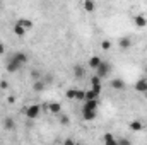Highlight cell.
Wrapping results in <instances>:
<instances>
[{
	"instance_id": "obj_7",
	"label": "cell",
	"mask_w": 147,
	"mask_h": 145,
	"mask_svg": "<svg viewBox=\"0 0 147 145\" xmlns=\"http://www.w3.org/2000/svg\"><path fill=\"white\" fill-rule=\"evenodd\" d=\"M135 91L142 92V94H147V79H139L135 82Z\"/></svg>"
},
{
	"instance_id": "obj_23",
	"label": "cell",
	"mask_w": 147,
	"mask_h": 145,
	"mask_svg": "<svg viewBox=\"0 0 147 145\" xmlns=\"http://www.w3.org/2000/svg\"><path fill=\"white\" fill-rule=\"evenodd\" d=\"M39 75H41V73H39V70H36V68H34V70H31V79H33V82L41 80V79H39Z\"/></svg>"
},
{
	"instance_id": "obj_18",
	"label": "cell",
	"mask_w": 147,
	"mask_h": 145,
	"mask_svg": "<svg viewBox=\"0 0 147 145\" xmlns=\"http://www.w3.org/2000/svg\"><path fill=\"white\" fill-rule=\"evenodd\" d=\"M118 46H120L121 50H127V48H130V46H132V41H130V38H120V41H118Z\"/></svg>"
},
{
	"instance_id": "obj_29",
	"label": "cell",
	"mask_w": 147,
	"mask_h": 145,
	"mask_svg": "<svg viewBox=\"0 0 147 145\" xmlns=\"http://www.w3.org/2000/svg\"><path fill=\"white\" fill-rule=\"evenodd\" d=\"M0 55H5V44L0 41Z\"/></svg>"
},
{
	"instance_id": "obj_15",
	"label": "cell",
	"mask_w": 147,
	"mask_h": 145,
	"mask_svg": "<svg viewBox=\"0 0 147 145\" xmlns=\"http://www.w3.org/2000/svg\"><path fill=\"white\" fill-rule=\"evenodd\" d=\"M84 75H86V68L82 65H75L74 67V77L75 79H84Z\"/></svg>"
},
{
	"instance_id": "obj_13",
	"label": "cell",
	"mask_w": 147,
	"mask_h": 145,
	"mask_svg": "<svg viewBox=\"0 0 147 145\" xmlns=\"http://www.w3.org/2000/svg\"><path fill=\"white\" fill-rule=\"evenodd\" d=\"M2 126H3V130H14L16 128V121L12 118H3L2 119Z\"/></svg>"
},
{
	"instance_id": "obj_11",
	"label": "cell",
	"mask_w": 147,
	"mask_h": 145,
	"mask_svg": "<svg viewBox=\"0 0 147 145\" xmlns=\"http://www.w3.org/2000/svg\"><path fill=\"white\" fill-rule=\"evenodd\" d=\"M103 142H105V145H118V138H115L113 133H105Z\"/></svg>"
},
{
	"instance_id": "obj_3",
	"label": "cell",
	"mask_w": 147,
	"mask_h": 145,
	"mask_svg": "<svg viewBox=\"0 0 147 145\" xmlns=\"http://www.w3.org/2000/svg\"><path fill=\"white\" fill-rule=\"evenodd\" d=\"M5 68H7V72L9 73H14V72H17V70H21L22 67H21L12 56H9V60H7V63H5Z\"/></svg>"
},
{
	"instance_id": "obj_10",
	"label": "cell",
	"mask_w": 147,
	"mask_h": 145,
	"mask_svg": "<svg viewBox=\"0 0 147 145\" xmlns=\"http://www.w3.org/2000/svg\"><path fill=\"white\" fill-rule=\"evenodd\" d=\"M128 128H130L132 132H142V130H144V123L139 121V119H134V121L128 123Z\"/></svg>"
},
{
	"instance_id": "obj_9",
	"label": "cell",
	"mask_w": 147,
	"mask_h": 145,
	"mask_svg": "<svg viewBox=\"0 0 147 145\" xmlns=\"http://www.w3.org/2000/svg\"><path fill=\"white\" fill-rule=\"evenodd\" d=\"M96 116H98V111H91V109H82V118H84L86 121H92V119H96Z\"/></svg>"
},
{
	"instance_id": "obj_26",
	"label": "cell",
	"mask_w": 147,
	"mask_h": 145,
	"mask_svg": "<svg viewBox=\"0 0 147 145\" xmlns=\"http://www.w3.org/2000/svg\"><path fill=\"white\" fill-rule=\"evenodd\" d=\"M99 84H101V79H99L98 75L91 77V85H99Z\"/></svg>"
},
{
	"instance_id": "obj_19",
	"label": "cell",
	"mask_w": 147,
	"mask_h": 145,
	"mask_svg": "<svg viewBox=\"0 0 147 145\" xmlns=\"http://www.w3.org/2000/svg\"><path fill=\"white\" fill-rule=\"evenodd\" d=\"M82 7H84V10H87V12H92V10L96 9V3H94L92 0H86V2L82 3Z\"/></svg>"
},
{
	"instance_id": "obj_22",
	"label": "cell",
	"mask_w": 147,
	"mask_h": 145,
	"mask_svg": "<svg viewBox=\"0 0 147 145\" xmlns=\"http://www.w3.org/2000/svg\"><path fill=\"white\" fill-rule=\"evenodd\" d=\"M84 97H86V91H79V89H77L75 99H77V101H84Z\"/></svg>"
},
{
	"instance_id": "obj_8",
	"label": "cell",
	"mask_w": 147,
	"mask_h": 145,
	"mask_svg": "<svg viewBox=\"0 0 147 145\" xmlns=\"http://www.w3.org/2000/svg\"><path fill=\"white\" fill-rule=\"evenodd\" d=\"M134 24H135V28L142 29V28H146L147 26V21H146V17H144L142 14H137V15L134 17Z\"/></svg>"
},
{
	"instance_id": "obj_6",
	"label": "cell",
	"mask_w": 147,
	"mask_h": 145,
	"mask_svg": "<svg viewBox=\"0 0 147 145\" xmlns=\"http://www.w3.org/2000/svg\"><path fill=\"white\" fill-rule=\"evenodd\" d=\"M101 62H103V60H101V56L92 55V56L87 60V67H89V68H92V70H98V67L101 65Z\"/></svg>"
},
{
	"instance_id": "obj_28",
	"label": "cell",
	"mask_w": 147,
	"mask_h": 145,
	"mask_svg": "<svg viewBox=\"0 0 147 145\" xmlns=\"http://www.w3.org/2000/svg\"><path fill=\"white\" fill-rule=\"evenodd\" d=\"M0 89H9V82L7 80H0Z\"/></svg>"
},
{
	"instance_id": "obj_1",
	"label": "cell",
	"mask_w": 147,
	"mask_h": 145,
	"mask_svg": "<svg viewBox=\"0 0 147 145\" xmlns=\"http://www.w3.org/2000/svg\"><path fill=\"white\" fill-rule=\"evenodd\" d=\"M110 72H111V65L108 62H101V65H99L98 70H96V75L103 80V79H106V77L110 75Z\"/></svg>"
},
{
	"instance_id": "obj_5",
	"label": "cell",
	"mask_w": 147,
	"mask_h": 145,
	"mask_svg": "<svg viewBox=\"0 0 147 145\" xmlns=\"http://www.w3.org/2000/svg\"><path fill=\"white\" fill-rule=\"evenodd\" d=\"M12 58H14L21 67H24V65L28 63V55H26L24 51H17V53H14V55H12Z\"/></svg>"
},
{
	"instance_id": "obj_24",
	"label": "cell",
	"mask_w": 147,
	"mask_h": 145,
	"mask_svg": "<svg viewBox=\"0 0 147 145\" xmlns=\"http://www.w3.org/2000/svg\"><path fill=\"white\" fill-rule=\"evenodd\" d=\"M75 92H77V89H69V91L65 92L67 99H75Z\"/></svg>"
},
{
	"instance_id": "obj_14",
	"label": "cell",
	"mask_w": 147,
	"mask_h": 145,
	"mask_svg": "<svg viewBox=\"0 0 147 145\" xmlns=\"http://www.w3.org/2000/svg\"><path fill=\"white\" fill-rule=\"evenodd\" d=\"M98 106H99V99H96V101H84V108H82V109L98 111Z\"/></svg>"
},
{
	"instance_id": "obj_21",
	"label": "cell",
	"mask_w": 147,
	"mask_h": 145,
	"mask_svg": "<svg viewBox=\"0 0 147 145\" xmlns=\"http://www.w3.org/2000/svg\"><path fill=\"white\" fill-rule=\"evenodd\" d=\"M110 48H111V41H110V39H103V41H101V50L108 51Z\"/></svg>"
},
{
	"instance_id": "obj_2",
	"label": "cell",
	"mask_w": 147,
	"mask_h": 145,
	"mask_svg": "<svg viewBox=\"0 0 147 145\" xmlns=\"http://www.w3.org/2000/svg\"><path fill=\"white\" fill-rule=\"evenodd\" d=\"M24 113H26V116L29 119H36L38 116H39V113H41V106L39 104H31V106H28V108L24 109Z\"/></svg>"
},
{
	"instance_id": "obj_27",
	"label": "cell",
	"mask_w": 147,
	"mask_h": 145,
	"mask_svg": "<svg viewBox=\"0 0 147 145\" xmlns=\"http://www.w3.org/2000/svg\"><path fill=\"white\" fill-rule=\"evenodd\" d=\"M60 116V123L63 125V126H67L69 125V116H65V114H58Z\"/></svg>"
},
{
	"instance_id": "obj_12",
	"label": "cell",
	"mask_w": 147,
	"mask_h": 145,
	"mask_svg": "<svg viewBox=\"0 0 147 145\" xmlns=\"http://www.w3.org/2000/svg\"><path fill=\"white\" fill-rule=\"evenodd\" d=\"M111 87H113L115 91H123V89H125L123 79H113V80H111Z\"/></svg>"
},
{
	"instance_id": "obj_17",
	"label": "cell",
	"mask_w": 147,
	"mask_h": 145,
	"mask_svg": "<svg viewBox=\"0 0 147 145\" xmlns=\"http://www.w3.org/2000/svg\"><path fill=\"white\" fill-rule=\"evenodd\" d=\"M17 24H19L21 28H24L26 31H29V29L33 28V21H31V19H19Z\"/></svg>"
},
{
	"instance_id": "obj_4",
	"label": "cell",
	"mask_w": 147,
	"mask_h": 145,
	"mask_svg": "<svg viewBox=\"0 0 147 145\" xmlns=\"http://www.w3.org/2000/svg\"><path fill=\"white\" fill-rule=\"evenodd\" d=\"M41 108H46L51 114H62V104L60 103H50V104H45Z\"/></svg>"
},
{
	"instance_id": "obj_31",
	"label": "cell",
	"mask_w": 147,
	"mask_h": 145,
	"mask_svg": "<svg viewBox=\"0 0 147 145\" xmlns=\"http://www.w3.org/2000/svg\"><path fill=\"white\" fill-rule=\"evenodd\" d=\"M74 145H80V144H77V142H75V144H74Z\"/></svg>"
},
{
	"instance_id": "obj_32",
	"label": "cell",
	"mask_w": 147,
	"mask_h": 145,
	"mask_svg": "<svg viewBox=\"0 0 147 145\" xmlns=\"http://www.w3.org/2000/svg\"><path fill=\"white\" fill-rule=\"evenodd\" d=\"M146 145H147V144H146Z\"/></svg>"
},
{
	"instance_id": "obj_16",
	"label": "cell",
	"mask_w": 147,
	"mask_h": 145,
	"mask_svg": "<svg viewBox=\"0 0 147 145\" xmlns=\"http://www.w3.org/2000/svg\"><path fill=\"white\" fill-rule=\"evenodd\" d=\"M46 89V82L45 80H36V82H33V91L34 92H43Z\"/></svg>"
},
{
	"instance_id": "obj_25",
	"label": "cell",
	"mask_w": 147,
	"mask_h": 145,
	"mask_svg": "<svg viewBox=\"0 0 147 145\" xmlns=\"http://www.w3.org/2000/svg\"><path fill=\"white\" fill-rule=\"evenodd\" d=\"M118 145H132V142L128 138H125V137H120L118 138Z\"/></svg>"
},
{
	"instance_id": "obj_30",
	"label": "cell",
	"mask_w": 147,
	"mask_h": 145,
	"mask_svg": "<svg viewBox=\"0 0 147 145\" xmlns=\"http://www.w3.org/2000/svg\"><path fill=\"white\" fill-rule=\"evenodd\" d=\"M75 142H74V138H67L65 142H63V145H74Z\"/></svg>"
},
{
	"instance_id": "obj_20",
	"label": "cell",
	"mask_w": 147,
	"mask_h": 145,
	"mask_svg": "<svg viewBox=\"0 0 147 145\" xmlns=\"http://www.w3.org/2000/svg\"><path fill=\"white\" fill-rule=\"evenodd\" d=\"M14 34H16V36H24V34H26V29L21 28V26L16 22V24H14Z\"/></svg>"
}]
</instances>
